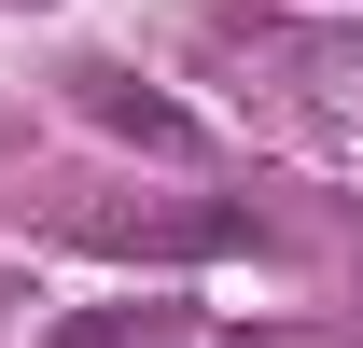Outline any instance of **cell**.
Returning <instances> with one entry per match:
<instances>
[{"label": "cell", "instance_id": "obj_1", "mask_svg": "<svg viewBox=\"0 0 363 348\" xmlns=\"http://www.w3.org/2000/svg\"><path fill=\"white\" fill-rule=\"evenodd\" d=\"M210 42L238 56V70H266V112L308 139H363V28L350 14H266V0H224L210 14Z\"/></svg>", "mask_w": 363, "mask_h": 348}, {"label": "cell", "instance_id": "obj_3", "mask_svg": "<svg viewBox=\"0 0 363 348\" xmlns=\"http://www.w3.org/2000/svg\"><path fill=\"white\" fill-rule=\"evenodd\" d=\"M70 112H84V126H112V139H140V153H168V168H196V153H210V139H196V112H182V98H154L140 70H112V56H84V70H70Z\"/></svg>", "mask_w": 363, "mask_h": 348}, {"label": "cell", "instance_id": "obj_4", "mask_svg": "<svg viewBox=\"0 0 363 348\" xmlns=\"http://www.w3.org/2000/svg\"><path fill=\"white\" fill-rule=\"evenodd\" d=\"M43 348H182V306H98V320H70Z\"/></svg>", "mask_w": 363, "mask_h": 348}, {"label": "cell", "instance_id": "obj_2", "mask_svg": "<svg viewBox=\"0 0 363 348\" xmlns=\"http://www.w3.org/2000/svg\"><path fill=\"white\" fill-rule=\"evenodd\" d=\"M70 237L112 265H224V251H279L252 209H70Z\"/></svg>", "mask_w": 363, "mask_h": 348}]
</instances>
